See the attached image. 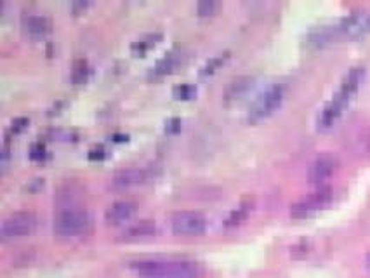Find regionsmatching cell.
Instances as JSON below:
<instances>
[{"mask_svg":"<svg viewBox=\"0 0 370 278\" xmlns=\"http://www.w3.org/2000/svg\"><path fill=\"white\" fill-rule=\"evenodd\" d=\"M129 270L139 278H203V268L186 257H139Z\"/></svg>","mask_w":370,"mask_h":278,"instance_id":"1","label":"cell"},{"mask_svg":"<svg viewBox=\"0 0 370 278\" xmlns=\"http://www.w3.org/2000/svg\"><path fill=\"white\" fill-rule=\"evenodd\" d=\"M363 75H365V68H363L362 65L351 66V68L348 70V73L345 75L341 86H339V89L334 92L331 101H327L325 106L320 110L318 119H316V123H318L320 129H329V127L341 117V113L345 112L348 103L351 101L353 95L358 90L360 83H362L363 80Z\"/></svg>","mask_w":370,"mask_h":278,"instance_id":"2","label":"cell"},{"mask_svg":"<svg viewBox=\"0 0 370 278\" xmlns=\"http://www.w3.org/2000/svg\"><path fill=\"white\" fill-rule=\"evenodd\" d=\"M92 219L85 209L70 206L56 210L52 217V231L59 239H76L88 235Z\"/></svg>","mask_w":370,"mask_h":278,"instance_id":"3","label":"cell"},{"mask_svg":"<svg viewBox=\"0 0 370 278\" xmlns=\"http://www.w3.org/2000/svg\"><path fill=\"white\" fill-rule=\"evenodd\" d=\"M283 96H285V86L282 82H275L271 86L266 87L261 95L252 101V105L249 106V112H247V119L256 122V120H261L265 117L271 115L283 101Z\"/></svg>","mask_w":370,"mask_h":278,"instance_id":"4","label":"cell"},{"mask_svg":"<svg viewBox=\"0 0 370 278\" xmlns=\"http://www.w3.org/2000/svg\"><path fill=\"white\" fill-rule=\"evenodd\" d=\"M37 226V216L32 210H16L6 216L0 223L2 240H14L30 235Z\"/></svg>","mask_w":370,"mask_h":278,"instance_id":"5","label":"cell"},{"mask_svg":"<svg viewBox=\"0 0 370 278\" xmlns=\"http://www.w3.org/2000/svg\"><path fill=\"white\" fill-rule=\"evenodd\" d=\"M171 228L176 235H202L207 228V219L196 210H176L171 216Z\"/></svg>","mask_w":370,"mask_h":278,"instance_id":"6","label":"cell"},{"mask_svg":"<svg viewBox=\"0 0 370 278\" xmlns=\"http://www.w3.org/2000/svg\"><path fill=\"white\" fill-rule=\"evenodd\" d=\"M332 188L331 186H322L316 192L309 193L305 199L298 200L294 206L291 207L292 217H306L309 214L316 212V210L323 209L325 206H329V202L332 200Z\"/></svg>","mask_w":370,"mask_h":278,"instance_id":"7","label":"cell"},{"mask_svg":"<svg viewBox=\"0 0 370 278\" xmlns=\"http://www.w3.org/2000/svg\"><path fill=\"white\" fill-rule=\"evenodd\" d=\"M339 166L338 157L332 155V153H322V155L316 157L308 167V179L311 183H322L327 181L332 174L336 172Z\"/></svg>","mask_w":370,"mask_h":278,"instance_id":"8","label":"cell"},{"mask_svg":"<svg viewBox=\"0 0 370 278\" xmlns=\"http://www.w3.org/2000/svg\"><path fill=\"white\" fill-rule=\"evenodd\" d=\"M150 176H152V170L148 167H122V169H116L112 174L110 183L116 188H125V186H132V184L145 183Z\"/></svg>","mask_w":370,"mask_h":278,"instance_id":"9","label":"cell"},{"mask_svg":"<svg viewBox=\"0 0 370 278\" xmlns=\"http://www.w3.org/2000/svg\"><path fill=\"white\" fill-rule=\"evenodd\" d=\"M136 210V203L129 199H120L105 209V221L110 224H120L127 221Z\"/></svg>","mask_w":370,"mask_h":278,"instance_id":"10","label":"cell"},{"mask_svg":"<svg viewBox=\"0 0 370 278\" xmlns=\"http://www.w3.org/2000/svg\"><path fill=\"white\" fill-rule=\"evenodd\" d=\"M21 26L30 35H42L51 28V19L40 12H25L21 16Z\"/></svg>","mask_w":370,"mask_h":278,"instance_id":"11","label":"cell"},{"mask_svg":"<svg viewBox=\"0 0 370 278\" xmlns=\"http://www.w3.org/2000/svg\"><path fill=\"white\" fill-rule=\"evenodd\" d=\"M179 58H181V52H179L178 49H171V51H167L165 54H162V58L156 59L155 65L150 66L148 75L152 77L165 75V73H169L176 65H178Z\"/></svg>","mask_w":370,"mask_h":278,"instance_id":"12","label":"cell"},{"mask_svg":"<svg viewBox=\"0 0 370 278\" xmlns=\"http://www.w3.org/2000/svg\"><path fill=\"white\" fill-rule=\"evenodd\" d=\"M156 230V224L153 219H139L136 223L127 224L123 228L122 237L123 239H141V237L153 235Z\"/></svg>","mask_w":370,"mask_h":278,"instance_id":"13","label":"cell"},{"mask_svg":"<svg viewBox=\"0 0 370 278\" xmlns=\"http://www.w3.org/2000/svg\"><path fill=\"white\" fill-rule=\"evenodd\" d=\"M252 82H254V77L252 75H240L236 79H233L225 89L226 101H232V99H236L242 95H245L247 90L251 89Z\"/></svg>","mask_w":370,"mask_h":278,"instance_id":"14","label":"cell"},{"mask_svg":"<svg viewBox=\"0 0 370 278\" xmlns=\"http://www.w3.org/2000/svg\"><path fill=\"white\" fill-rule=\"evenodd\" d=\"M89 73H91V66L85 59H75L72 65V70H70V80L73 83H82L88 80Z\"/></svg>","mask_w":370,"mask_h":278,"instance_id":"15","label":"cell"},{"mask_svg":"<svg viewBox=\"0 0 370 278\" xmlns=\"http://www.w3.org/2000/svg\"><path fill=\"white\" fill-rule=\"evenodd\" d=\"M160 39V33L155 32V33H146V35L139 37V39H136L134 42L131 43V49L134 52H145L146 49L152 48L153 43L156 42V40Z\"/></svg>","mask_w":370,"mask_h":278,"instance_id":"16","label":"cell"},{"mask_svg":"<svg viewBox=\"0 0 370 278\" xmlns=\"http://www.w3.org/2000/svg\"><path fill=\"white\" fill-rule=\"evenodd\" d=\"M195 92H196V87L189 82L176 83V86L172 87V95H174V98H178V99H188V98H192Z\"/></svg>","mask_w":370,"mask_h":278,"instance_id":"17","label":"cell"},{"mask_svg":"<svg viewBox=\"0 0 370 278\" xmlns=\"http://www.w3.org/2000/svg\"><path fill=\"white\" fill-rule=\"evenodd\" d=\"M228 54H229V52L225 51V52H219V54L212 56V58H209L207 61H205V65H203L202 68H200V73H202V75L212 73L216 68H218L219 65H221V63H225V59L228 58Z\"/></svg>","mask_w":370,"mask_h":278,"instance_id":"18","label":"cell"},{"mask_svg":"<svg viewBox=\"0 0 370 278\" xmlns=\"http://www.w3.org/2000/svg\"><path fill=\"white\" fill-rule=\"evenodd\" d=\"M219 4L216 0H200L198 4H196V12L200 16H211L218 11Z\"/></svg>","mask_w":370,"mask_h":278,"instance_id":"19","label":"cell"},{"mask_svg":"<svg viewBox=\"0 0 370 278\" xmlns=\"http://www.w3.org/2000/svg\"><path fill=\"white\" fill-rule=\"evenodd\" d=\"M247 212H249V203H242V206L236 207L235 210H232V212H229V216L226 217V224L240 223V221H242L243 217L247 216Z\"/></svg>","mask_w":370,"mask_h":278,"instance_id":"20","label":"cell"},{"mask_svg":"<svg viewBox=\"0 0 370 278\" xmlns=\"http://www.w3.org/2000/svg\"><path fill=\"white\" fill-rule=\"evenodd\" d=\"M30 157L32 159H44L45 157V145L42 141H35L30 146Z\"/></svg>","mask_w":370,"mask_h":278,"instance_id":"21","label":"cell"},{"mask_svg":"<svg viewBox=\"0 0 370 278\" xmlns=\"http://www.w3.org/2000/svg\"><path fill=\"white\" fill-rule=\"evenodd\" d=\"M181 117H169L167 120H165V130L167 132H178L179 129H181Z\"/></svg>","mask_w":370,"mask_h":278,"instance_id":"22","label":"cell"},{"mask_svg":"<svg viewBox=\"0 0 370 278\" xmlns=\"http://www.w3.org/2000/svg\"><path fill=\"white\" fill-rule=\"evenodd\" d=\"M28 122H30V119L28 117H16V119H12V122H11V129L12 130H21L23 127L25 126H28Z\"/></svg>","mask_w":370,"mask_h":278,"instance_id":"23","label":"cell"},{"mask_svg":"<svg viewBox=\"0 0 370 278\" xmlns=\"http://www.w3.org/2000/svg\"><path fill=\"white\" fill-rule=\"evenodd\" d=\"M106 153L105 146L103 145H94L91 150H89V159H103Z\"/></svg>","mask_w":370,"mask_h":278,"instance_id":"24","label":"cell"},{"mask_svg":"<svg viewBox=\"0 0 370 278\" xmlns=\"http://www.w3.org/2000/svg\"><path fill=\"white\" fill-rule=\"evenodd\" d=\"M89 6V2H72V4H70V9H72V11H79V9H85Z\"/></svg>","mask_w":370,"mask_h":278,"instance_id":"25","label":"cell"},{"mask_svg":"<svg viewBox=\"0 0 370 278\" xmlns=\"http://www.w3.org/2000/svg\"><path fill=\"white\" fill-rule=\"evenodd\" d=\"M367 261H369V266H370V254H369V257H367Z\"/></svg>","mask_w":370,"mask_h":278,"instance_id":"26","label":"cell"}]
</instances>
